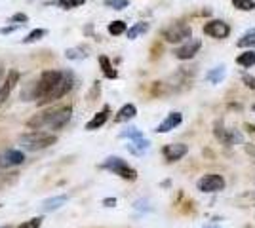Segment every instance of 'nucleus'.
I'll return each mask as SVG.
<instances>
[{
	"label": "nucleus",
	"instance_id": "obj_14",
	"mask_svg": "<svg viewBox=\"0 0 255 228\" xmlns=\"http://www.w3.org/2000/svg\"><path fill=\"white\" fill-rule=\"evenodd\" d=\"M109 114H111V109H109V107H103V110H99L96 116L86 124V130L94 131V130H99L101 126H105V122L109 120Z\"/></svg>",
	"mask_w": 255,
	"mask_h": 228
},
{
	"label": "nucleus",
	"instance_id": "obj_26",
	"mask_svg": "<svg viewBox=\"0 0 255 228\" xmlns=\"http://www.w3.org/2000/svg\"><path fill=\"white\" fill-rule=\"evenodd\" d=\"M128 31V25L124 21H113L109 23V33L113 36H118V34H124Z\"/></svg>",
	"mask_w": 255,
	"mask_h": 228
},
{
	"label": "nucleus",
	"instance_id": "obj_40",
	"mask_svg": "<svg viewBox=\"0 0 255 228\" xmlns=\"http://www.w3.org/2000/svg\"><path fill=\"white\" fill-rule=\"evenodd\" d=\"M0 228H11V227H0Z\"/></svg>",
	"mask_w": 255,
	"mask_h": 228
},
{
	"label": "nucleus",
	"instance_id": "obj_30",
	"mask_svg": "<svg viewBox=\"0 0 255 228\" xmlns=\"http://www.w3.org/2000/svg\"><path fill=\"white\" fill-rule=\"evenodd\" d=\"M105 6L113 10H124L129 6V0H105Z\"/></svg>",
	"mask_w": 255,
	"mask_h": 228
},
{
	"label": "nucleus",
	"instance_id": "obj_31",
	"mask_svg": "<svg viewBox=\"0 0 255 228\" xmlns=\"http://www.w3.org/2000/svg\"><path fill=\"white\" fill-rule=\"evenodd\" d=\"M40 227H42V217H34V219H31V221L21 223L17 228H40Z\"/></svg>",
	"mask_w": 255,
	"mask_h": 228
},
{
	"label": "nucleus",
	"instance_id": "obj_37",
	"mask_svg": "<svg viewBox=\"0 0 255 228\" xmlns=\"http://www.w3.org/2000/svg\"><path fill=\"white\" fill-rule=\"evenodd\" d=\"M246 130L252 131V133H255V126H252V124H246Z\"/></svg>",
	"mask_w": 255,
	"mask_h": 228
},
{
	"label": "nucleus",
	"instance_id": "obj_3",
	"mask_svg": "<svg viewBox=\"0 0 255 228\" xmlns=\"http://www.w3.org/2000/svg\"><path fill=\"white\" fill-rule=\"evenodd\" d=\"M73 86H75V76H73V73H69V71H63V76H61V80L55 84V87H53L52 91L46 95V97L38 103V105H48V103H53V101H57V99L65 97L71 89H73Z\"/></svg>",
	"mask_w": 255,
	"mask_h": 228
},
{
	"label": "nucleus",
	"instance_id": "obj_20",
	"mask_svg": "<svg viewBox=\"0 0 255 228\" xmlns=\"http://www.w3.org/2000/svg\"><path fill=\"white\" fill-rule=\"evenodd\" d=\"M99 65H101V71H103V75H105L107 78L115 80V78L118 76V73L113 69V65H111V61H109L107 55H101V57H99Z\"/></svg>",
	"mask_w": 255,
	"mask_h": 228
},
{
	"label": "nucleus",
	"instance_id": "obj_23",
	"mask_svg": "<svg viewBox=\"0 0 255 228\" xmlns=\"http://www.w3.org/2000/svg\"><path fill=\"white\" fill-rule=\"evenodd\" d=\"M65 57L67 59H71V61H80V59H86L88 57V54H86L84 48H69L67 52H65Z\"/></svg>",
	"mask_w": 255,
	"mask_h": 228
},
{
	"label": "nucleus",
	"instance_id": "obj_35",
	"mask_svg": "<svg viewBox=\"0 0 255 228\" xmlns=\"http://www.w3.org/2000/svg\"><path fill=\"white\" fill-rule=\"evenodd\" d=\"M246 152L252 154V156H255V145H246Z\"/></svg>",
	"mask_w": 255,
	"mask_h": 228
},
{
	"label": "nucleus",
	"instance_id": "obj_1",
	"mask_svg": "<svg viewBox=\"0 0 255 228\" xmlns=\"http://www.w3.org/2000/svg\"><path fill=\"white\" fill-rule=\"evenodd\" d=\"M19 145H21L25 151H42V149H48L57 143V135L55 133H48V131H29V133H21L19 135Z\"/></svg>",
	"mask_w": 255,
	"mask_h": 228
},
{
	"label": "nucleus",
	"instance_id": "obj_41",
	"mask_svg": "<svg viewBox=\"0 0 255 228\" xmlns=\"http://www.w3.org/2000/svg\"><path fill=\"white\" fill-rule=\"evenodd\" d=\"M0 207H2V206H0Z\"/></svg>",
	"mask_w": 255,
	"mask_h": 228
},
{
	"label": "nucleus",
	"instance_id": "obj_33",
	"mask_svg": "<svg viewBox=\"0 0 255 228\" xmlns=\"http://www.w3.org/2000/svg\"><path fill=\"white\" fill-rule=\"evenodd\" d=\"M11 21H21V23H25V21H27V15H25V13H15V15L11 17Z\"/></svg>",
	"mask_w": 255,
	"mask_h": 228
},
{
	"label": "nucleus",
	"instance_id": "obj_12",
	"mask_svg": "<svg viewBox=\"0 0 255 228\" xmlns=\"http://www.w3.org/2000/svg\"><path fill=\"white\" fill-rule=\"evenodd\" d=\"M71 114H73V109H71V107H61V109H55L50 128H52L53 131H59L65 124L71 120Z\"/></svg>",
	"mask_w": 255,
	"mask_h": 228
},
{
	"label": "nucleus",
	"instance_id": "obj_9",
	"mask_svg": "<svg viewBox=\"0 0 255 228\" xmlns=\"http://www.w3.org/2000/svg\"><path fill=\"white\" fill-rule=\"evenodd\" d=\"M25 162V154L17 149H8V151L0 152V169L13 167V165H21Z\"/></svg>",
	"mask_w": 255,
	"mask_h": 228
},
{
	"label": "nucleus",
	"instance_id": "obj_18",
	"mask_svg": "<svg viewBox=\"0 0 255 228\" xmlns=\"http://www.w3.org/2000/svg\"><path fill=\"white\" fill-rule=\"evenodd\" d=\"M236 63L244 69H250V67L255 65V50H246L244 54H240L236 57Z\"/></svg>",
	"mask_w": 255,
	"mask_h": 228
},
{
	"label": "nucleus",
	"instance_id": "obj_7",
	"mask_svg": "<svg viewBox=\"0 0 255 228\" xmlns=\"http://www.w3.org/2000/svg\"><path fill=\"white\" fill-rule=\"evenodd\" d=\"M204 33L212 38H217V40H223L231 34V27L227 25L221 19H213V21H208L204 25Z\"/></svg>",
	"mask_w": 255,
	"mask_h": 228
},
{
	"label": "nucleus",
	"instance_id": "obj_36",
	"mask_svg": "<svg viewBox=\"0 0 255 228\" xmlns=\"http://www.w3.org/2000/svg\"><path fill=\"white\" fill-rule=\"evenodd\" d=\"M13 29H19V25H13V27H8V29H2V33H4V34H8V33H11Z\"/></svg>",
	"mask_w": 255,
	"mask_h": 228
},
{
	"label": "nucleus",
	"instance_id": "obj_10",
	"mask_svg": "<svg viewBox=\"0 0 255 228\" xmlns=\"http://www.w3.org/2000/svg\"><path fill=\"white\" fill-rule=\"evenodd\" d=\"M17 80H19V73H17L15 69H11L10 73H8V76H6V80L0 84V107L8 101L11 89H13V86L17 84Z\"/></svg>",
	"mask_w": 255,
	"mask_h": 228
},
{
	"label": "nucleus",
	"instance_id": "obj_24",
	"mask_svg": "<svg viewBox=\"0 0 255 228\" xmlns=\"http://www.w3.org/2000/svg\"><path fill=\"white\" fill-rule=\"evenodd\" d=\"M120 137L122 139H129V141H137V139H143L145 135H143V131H139L137 128H128L120 133Z\"/></svg>",
	"mask_w": 255,
	"mask_h": 228
},
{
	"label": "nucleus",
	"instance_id": "obj_34",
	"mask_svg": "<svg viewBox=\"0 0 255 228\" xmlns=\"http://www.w3.org/2000/svg\"><path fill=\"white\" fill-rule=\"evenodd\" d=\"M103 204H105L107 207H113L117 204V200H115V198H107V200H103Z\"/></svg>",
	"mask_w": 255,
	"mask_h": 228
},
{
	"label": "nucleus",
	"instance_id": "obj_6",
	"mask_svg": "<svg viewBox=\"0 0 255 228\" xmlns=\"http://www.w3.org/2000/svg\"><path fill=\"white\" fill-rule=\"evenodd\" d=\"M200 48H202V40H200V38H189V40L183 44V46H179L173 54H175V57L181 59V61H187V59H192L194 55L198 54Z\"/></svg>",
	"mask_w": 255,
	"mask_h": 228
},
{
	"label": "nucleus",
	"instance_id": "obj_17",
	"mask_svg": "<svg viewBox=\"0 0 255 228\" xmlns=\"http://www.w3.org/2000/svg\"><path fill=\"white\" fill-rule=\"evenodd\" d=\"M150 149V141L147 137H143V139H137V141H131L128 145V151L131 152V154H135V156H141V154H145V152Z\"/></svg>",
	"mask_w": 255,
	"mask_h": 228
},
{
	"label": "nucleus",
	"instance_id": "obj_22",
	"mask_svg": "<svg viewBox=\"0 0 255 228\" xmlns=\"http://www.w3.org/2000/svg\"><path fill=\"white\" fill-rule=\"evenodd\" d=\"M236 44H238V48H246V50L255 48V31H248L246 34H242V38Z\"/></svg>",
	"mask_w": 255,
	"mask_h": 228
},
{
	"label": "nucleus",
	"instance_id": "obj_21",
	"mask_svg": "<svg viewBox=\"0 0 255 228\" xmlns=\"http://www.w3.org/2000/svg\"><path fill=\"white\" fill-rule=\"evenodd\" d=\"M225 65H219V67H215V69H212L208 75H206V80L208 82H212V84H219L221 80L225 78Z\"/></svg>",
	"mask_w": 255,
	"mask_h": 228
},
{
	"label": "nucleus",
	"instance_id": "obj_29",
	"mask_svg": "<svg viewBox=\"0 0 255 228\" xmlns=\"http://www.w3.org/2000/svg\"><path fill=\"white\" fill-rule=\"evenodd\" d=\"M86 0H59L57 4L63 8V10H75V8H80Z\"/></svg>",
	"mask_w": 255,
	"mask_h": 228
},
{
	"label": "nucleus",
	"instance_id": "obj_28",
	"mask_svg": "<svg viewBox=\"0 0 255 228\" xmlns=\"http://www.w3.org/2000/svg\"><path fill=\"white\" fill-rule=\"evenodd\" d=\"M48 31H44V29H34L32 33H29L25 38H23V44H31V42H36V40H40L42 36H46Z\"/></svg>",
	"mask_w": 255,
	"mask_h": 228
},
{
	"label": "nucleus",
	"instance_id": "obj_39",
	"mask_svg": "<svg viewBox=\"0 0 255 228\" xmlns=\"http://www.w3.org/2000/svg\"><path fill=\"white\" fill-rule=\"evenodd\" d=\"M208 228H219V227H208Z\"/></svg>",
	"mask_w": 255,
	"mask_h": 228
},
{
	"label": "nucleus",
	"instance_id": "obj_2",
	"mask_svg": "<svg viewBox=\"0 0 255 228\" xmlns=\"http://www.w3.org/2000/svg\"><path fill=\"white\" fill-rule=\"evenodd\" d=\"M101 167L111 171V173L118 175V177H122V179H126V181H135L137 179V171L126 160H122L118 156H109L105 162L101 163Z\"/></svg>",
	"mask_w": 255,
	"mask_h": 228
},
{
	"label": "nucleus",
	"instance_id": "obj_4",
	"mask_svg": "<svg viewBox=\"0 0 255 228\" xmlns=\"http://www.w3.org/2000/svg\"><path fill=\"white\" fill-rule=\"evenodd\" d=\"M162 36L166 38V42L170 44L187 42L189 38H192V29L191 25H187V23H173L168 29H164Z\"/></svg>",
	"mask_w": 255,
	"mask_h": 228
},
{
	"label": "nucleus",
	"instance_id": "obj_38",
	"mask_svg": "<svg viewBox=\"0 0 255 228\" xmlns=\"http://www.w3.org/2000/svg\"><path fill=\"white\" fill-rule=\"evenodd\" d=\"M252 110H254V112H255V105H254V107H252Z\"/></svg>",
	"mask_w": 255,
	"mask_h": 228
},
{
	"label": "nucleus",
	"instance_id": "obj_19",
	"mask_svg": "<svg viewBox=\"0 0 255 228\" xmlns=\"http://www.w3.org/2000/svg\"><path fill=\"white\" fill-rule=\"evenodd\" d=\"M149 31V23H145V21H139V23H135L131 29H128L126 33H128V38L129 40H135L137 36H141V34H145Z\"/></svg>",
	"mask_w": 255,
	"mask_h": 228
},
{
	"label": "nucleus",
	"instance_id": "obj_11",
	"mask_svg": "<svg viewBox=\"0 0 255 228\" xmlns=\"http://www.w3.org/2000/svg\"><path fill=\"white\" fill-rule=\"evenodd\" d=\"M187 152H189V147L183 145V143H171V145H166V147L162 149V154H164V158H166L168 162H177V160H181Z\"/></svg>",
	"mask_w": 255,
	"mask_h": 228
},
{
	"label": "nucleus",
	"instance_id": "obj_8",
	"mask_svg": "<svg viewBox=\"0 0 255 228\" xmlns=\"http://www.w3.org/2000/svg\"><path fill=\"white\" fill-rule=\"evenodd\" d=\"M215 137L223 143V145H227V147H231V145H236V143L244 141V137H242V133H240V131L225 130L221 122H219V124H215Z\"/></svg>",
	"mask_w": 255,
	"mask_h": 228
},
{
	"label": "nucleus",
	"instance_id": "obj_32",
	"mask_svg": "<svg viewBox=\"0 0 255 228\" xmlns=\"http://www.w3.org/2000/svg\"><path fill=\"white\" fill-rule=\"evenodd\" d=\"M242 82H244V84L250 87V89H255V76L244 75V76H242Z\"/></svg>",
	"mask_w": 255,
	"mask_h": 228
},
{
	"label": "nucleus",
	"instance_id": "obj_15",
	"mask_svg": "<svg viewBox=\"0 0 255 228\" xmlns=\"http://www.w3.org/2000/svg\"><path fill=\"white\" fill-rule=\"evenodd\" d=\"M67 200H69V196H67V194L48 198V200H44V202H42V211H44V213H52V211L59 209L61 206H65V204H67Z\"/></svg>",
	"mask_w": 255,
	"mask_h": 228
},
{
	"label": "nucleus",
	"instance_id": "obj_13",
	"mask_svg": "<svg viewBox=\"0 0 255 228\" xmlns=\"http://www.w3.org/2000/svg\"><path fill=\"white\" fill-rule=\"evenodd\" d=\"M181 122H183V114L181 112H170L164 122H160L158 128H156V133H168L173 128H177Z\"/></svg>",
	"mask_w": 255,
	"mask_h": 228
},
{
	"label": "nucleus",
	"instance_id": "obj_5",
	"mask_svg": "<svg viewBox=\"0 0 255 228\" xmlns=\"http://www.w3.org/2000/svg\"><path fill=\"white\" fill-rule=\"evenodd\" d=\"M225 179L223 175L219 173H208L204 175L202 179L196 183V186H198V190L200 192H206V194H213V192H221L225 188Z\"/></svg>",
	"mask_w": 255,
	"mask_h": 228
},
{
	"label": "nucleus",
	"instance_id": "obj_27",
	"mask_svg": "<svg viewBox=\"0 0 255 228\" xmlns=\"http://www.w3.org/2000/svg\"><path fill=\"white\" fill-rule=\"evenodd\" d=\"M233 6L242 11L255 10V0H233Z\"/></svg>",
	"mask_w": 255,
	"mask_h": 228
},
{
	"label": "nucleus",
	"instance_id": "obj_25",
	"mask_svg": "<svg viewBox=\"0 0 255 228\" xmlns=\"http://www.w3.org/2000/svg\"><path fill=\"white\" fill-rule=\"evenodd\" d=\"M238 204L242 207H254L255 206V192H244L242 196H238V200H236Z\"/></svg>",
	"mask_w": 255,
	"mask_h": 228
},
{
	"label": "nucleus",
	"instance_id": "obj_16",
	"mask_svg": "<svg viewBox=\"0 0 255 228\" xmlns=\"http://www.w3.org/2000/svg\"><path fill=\"white\" fill-rule=\"evenodd\" d=\"M135 114H137V109H135V105L128 103V105H124L122 109L118 110V114L115 116V122L122 124V122H128V120L135 118Z\"/></svg>",
	"mask_w": 255,
	"mask_h": 228
}]
</instances>
